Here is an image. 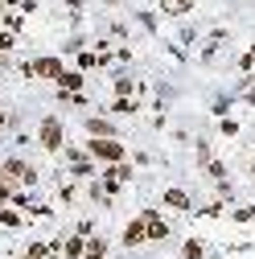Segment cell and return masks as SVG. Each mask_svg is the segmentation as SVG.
<instances>
[{
  "label": "cell",
  "instance_id": "cell-6",
  "mask_svg": "<svg viewBox=\"0 0 255 259\" xmlns=\"http://www.w3.org/2000/svg\"><path fill=\"white\" fill-rule=\"evenodd\" d=\"M33 74L37 78H58L62 74V58H37L33 62Z\"/></svg>",
  "mask_w": 255,
  "mask_h": 259
},
{
  "label": "cell",
  "instance_id": "cell-15",
  "mask_svg": "<svg viewBox=\"0 0 255 259\" xmlns=\"http://www.w3.org/2000/svg\"><path fill=\"white\" fill-rule=\"evenodd\" d=\"M5 202H13V181L0 173V206H5Z\"/></svg>",
  "mask_w": 255,
  "mask_h": 259
},
{
  "label": "cell",
  "instance_id": "cell-3",
  "mask_svg": "<svg viewBox=\"0 0 255 259\" xmlns=\"http://www.w3.org/2000/svg\"><path fill=\"white\" fill-rule=\"evenodd\" d=\"M37 140H41V148H46V152H58V148H62V140H66V127H62V119H58V115H46V119H41Z\"/></svg>",
  "mask_w": 255,
  "mask_h": 259
},
{
  "label": "cell",
  "instance_id": "cell-7",
  "mask_svg": "<svg viewBox=\"0 0 255 259\" xmlns=\"http://www.w3.org/2000/svg\"><path fill=\"white\" fill-rule=\"evenodd\" d=\"M82 132H87V136H115V123L95 115V119H87V123H82Z\"/></svg>",
  "mask_w": 255,
  "mask_h": 259
},
{
  "label": "cell",
  "instance_id": "cell-5",
  "mask_svg": "<svg viewBox=\"0 0 255 259\" xmlns=\"http://www.w3.org/2000/svg\"><path fill=\"white\" fill-rule=\"evenodd\" d=\"M140 218H144V226H148V239H169V222H165L161 214H152V210H144Z\"/></svg>",
  "mask_w": 255,
  "mask_h": 259
},
{
  "label": "cell",
  "instance_id": "cell-8",
  "mask_svg": "<svg viewBox=\"0 0 255 259\" xmlns=\"http://www.w3.org/2000/svg\"><path fill=\"white\" fill-rule=\"evenodd\" d=\"M62 251H66V259H82V255H87V235L66 239V243H62Z\"/></svg>",
  "mask_w": 255,
  "mask_h": 259
},
{
  "label": "cell",
  "instance_id": "cell-14",
  "mask_svg": "<svg viewBox=\"0 0 255 259\" xmlns=\"http://www.w3.org/2000/svg\"><path fill=\"white\" fill-rule=\"evenodd\" d=\"M0 226H9V231H13V226H25V218L17 210H0Z\"/></svg>",
  "mask_w": 255,
  "mask_h": 259
},
{
  "label": "cell",
  "instance_id": "cell-18",
  "mask_svg": "<svg viewBox=\"0 0 255 259\" xmlns=\"http://www.w3.org/2000/svg\"><path fill=\"white\" fill-rule=\"evenodd\" d=\"M251 91H255V82H251Z\"/></svg>",
  "mask_w": 255,
  "mask_h": 259
},
{
  "label": "cell",
  "instance_id": "cell-12",
  "mask_svg": "<svg viewBox=\"0 0 255 259\" xmlns=\"http://www.w3.org/2000/svg\"><path fill=\"white\" fill-rule=\"evenodd\" d=\"M161 13H169V17H181V13H189V0H161Z\"/></svg>",
  "mask_w": 255,
  "mask_h": 259
},
{
  "label": "cell",
  "instance_id": "cell-10",
  "mask_svg": "<svg viewBox=\"0 0 255 259\" xmlns=\"http://www.w3.org/2000/svg\"><path fill=\"white\" fill-rule=\"evenodd\" d=\"M54 82H62V91H66V95H74V91H82V74H66V70H62Z\"/></svg>",
  "mask_w": 255,
  "mask_h": 259
},
{
  "label": "cell",
  "instance_id": "cell-17",
  "mask_svg": "<svg viewBox=\"0 0 255 259\" xmlns=\"http://www.w3.org/2000/svg\"><path fill=\"white\" fill-rule=\"evenodd\" d=\"M25 259H33V255H25Z\"/></svg>",
  "mask_w": 255,
  "mask_h": 259
},
{
  "label": "cell",
  "instance_id": "cell-16",
  "mask_svg": "<svg viewBox=\"0 0 255 259\" xmlns=\"http://www.w3.org/2000/svg\"><path fill=\"white\" fill-rule=\"evenodd\" d=\"M0 50H13V29H0Z\"/></svg>",
  "mask_w": 255,
  "mask_h": 259
},
{
  "label": "cell",
  "instance_id": "cell-9",
  "mask_svg": "<svg viewBox=\"0 0 255 259\" xmlns=\"http://www.w3.org/2000/svg\"><path fill=\"white\" fill-rule=\"evenodd\" d=\"M165 202H169L173 210H189V206H194V198H189L185 189H165Z\"/></svg>",
  "mask_w": 255,
  "mask_h": 259
},
{
  "label": "cell",
  "instance_id": "cell-2",
  "mask_svg": "<svg viewBox=\"0 0 255 259\" xmlns=\"http://www.w3.org/2000/svg\"><path fill=\"white\" fill-rule=\"evenodd\" d=\"M91 140V156L103 160V165H115V160H123V144L115 136H87Z\"/></svg>",
  "mask_w": 255,
  "mask_h": 259
},
{
  "label": "cell",
  "instance_id": "cell-13",
  "mask_svg": "<svg viewBox=\"0 0 255 259\" xmlns=\"http://www.w3.org/2000/svg\"><path fill=\"white\" fill-rule=\"evenodd\" d=\"M82 259H107V247H103V239H91L87 243V255Z\"/></svg>",
  "mask_w": 255,
  "mask_h": 259
},
{
  "label": "cell",
  "instance_id": "cell-1",
  "mask_svg": "<svg viewBox=\"0 0 255 259\" xmlns=\"http://www.w3.org/2000/svg\"><path fill=\"white\" fill-rule=\"evenodd\" d=\"M0 173H5L9 181H17L21 189H33L37 185V169L29 165V160H21V156H9L5 165H0Z\"/></svg>",
  "mask_w": 255,
  "mask_h": 259
},
{
  "label": "cell",
  "instance_id": "cell-4",
  "mask_svg": "<svg viewBox=\"0 0 255 259\" xmlns=\"http://www.w3.org/2000/svg\"><path fill=\"white\" fill-rule=\"evenodd\" d=\"M140 243H148V226H144V218H136V222L123 226V247H140Z\"/></svg>",
  "mask_w": 255,
  "mask_h": 259
},
{
  "label": "cell",
  "instance_id": "cell-11",
  "mask_svg": "<svg viewBox=\"0 0 255 259\" xmlns=\"http://www.w3.org/2000/svg\"><path fill=\"white\" fill-rule=\"evenodd\" d=\"M202 255H206V243H202V239H185L181 259H202Z\"/></svg>",
  "mask_w": 255,
  "mask_h": 259
}]
</instances>
